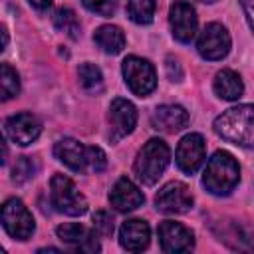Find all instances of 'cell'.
Instances as JSON below:
<instances>
[{
    "label": "cell",
    "mask_w": 254,
    "mask_h": 254,
    "mask_svg": "<svg viewBox=\"0 0 254 254\" xmlns=\"http://www.w3.org/2000/svg\"><path fill=\"white\" fill-rule=\"evenodd\" d=\"M34 173H36L34 161H32L30 157H20V159L16 161L14 169H12V181H14L16 185H22V183H26L28 179H32Z\"/></svg>",
    "instance_id": "cell-25"
},
{
    "label": "cell",
    "mask_w": 254,
    "mask_h": 254,
    "mask_svg": "<svg viewBox=\"0 0 254 254\" xmlns=\"http://www.w3.org/2000/svg\"><path fill=\"white\" fill-rule=\"evenodd\" d=\"M190 117L189 111L181 105H159L153 111L151 123L157 131H165V133H177L181 129H185L189 125Z\"/></svg>",
    "instance_id": "cell-18"
},
{
    "label": "cell",
    "mask_w": 254,
    "mask_h": 254,
    "mask_svg": "<svg viewBox=\"0 0 254 254\" xmlns=\"http://www.w3.org/2000/svg\"><path fill=\"white\" fill-rule=\"evenodd\" d=\"M81 4L89 10L95 12L99 16H113L117 10V0H81Z\"/></svg>",
    "instance_id": "cell-26"
},
{
    "label": "cell",
    "mask_w": 254,
    "mask_h": 254,
    "mask_svg": "<svg viewBox=\"0 0 254 254\" xmlns=\"http://www.w3.org/2000/svg\"><path fill=\"white\" fill-rule=\"evenodd\" d=\"M167 71H169V77L173 79V81H177V75H175V71L183 77V71H181V65H179V62L177 60H173V58H167Z\"/></svg>",
    "instance_id": "cell-29"
},
{
    "label": "cell",
    "mask_w": 254,
    "mask_h": 254,
    "mask_svg": "<svg viewBox=\"0 0 254 254\" xmlns=\"http://www.w3.org/2000/svg\"><path fill=\"white\" fill-rule=\"evenodd\" d=\"M159 242L163 252H190L194 248V234L190 228H187L181 222L175 220H163L159 224Z\"/></svg>",
    "instance_id": "cell-12"
},
{
    "label": "cell",
    "mask_w": 254,
    "mask_h": 254,
    "mask_svg": "<svg viewBox=\"0 0 254 254\" xmlns=\"http://www.w3.org/2000/svg\"><path fill=\"white\" fill-rule=\"evenodd\" d=\"M50 200L58 212L67 216H81L87 212L85 196L77 190L75 183L69 177L60 173H56L50 181Z\"/></svg>",
    "instance_id": "cell-5"
},
{
    "label": "cell",
    "mask_w": 254,
    "mask_h": 254,
    "mask_svg": "<svg viewBox=\"0 0 254 254\" xmlns=\"http://www.w3.org/2000/svg\"><path fill=\"white\" fill-rule=\"evenodd\" d=\"M54 155L75 173H101L107 167V157L99 147L83 145L71 137H64L54 145Z\"/></svg>",
    "instance_id": "cell-2"
},
{
    "label": "cell",
    "mask_w": 254,
    "mask_h": 254,
    "mask_svg": "<svg viewBox=\"0 0 254 254\" xmlns=\"http://www.w3.org/2000/svg\"><path fill=\"white\" fill-rule=\"evenodd\" d=\"M36 10H46L52 6V0H28Z\"/></svg>",
    "instance_id": "cell-30"
},
{
    "label": "cell",
    "mask_w": 254,
    "mask_h": 254,
    "mask_svg": "<svg viewBox=\"0 0 254 254\" xmlns=\"http://www.w3.org/2000/svg\"><path fill=\"white\" fill-rule=\"evenodd\" d=\"M155 0H129L127 14L135 24H151L155 16Z\"/></svg>",
    "instance_id": "cell-22"
},
{
    "label": "cell",
    "mask_w": 254,
    "mask_h": 254,
    "mask_svg": "<svg viewBox=\"0 0 254 254\" xmlns=\"http://www.w3.org/2000/svg\"><path fill=\"white\" fill-rule=\"evenodd\" d=\"M109 125H111V131H109L111 143H117L123 137H127L129 133H133V129L137 125L135 105L123 97L113 99L109 105Z\"/></svg>",
    "instance_id": "cell-11"
},
{
    "label": "cell",
    "mask_w": 254,
    "mask_h": 254,
    "mask_svg": "<svg viewBox=\"0 0 254 254\" xmlns=\"http://www.w3.org/2000/svg\"><path fill=\"white\" fill-rule=\"evenodd\" d=\"M4 129H6V135H8L14 143L26 147V145L34 143V141L40 137V133H42V123H40L38 117L32 115V113H16V115H12V117L6 119Z\"/></svg>",
    "instance_id": "cell-15"
},
{
    "label": "cell",
    "mask_w": 254,
    "mask_h": 254,
    "mask_svg": "<svg viewBox=\"0 0 254 254\" xmlns=\"http://www.w3.org/2000/svg\"><path fill=\"white\" fill-rule=\"evenodd\" d=\"M56 234L58 238L67 244L69 248L77 250V252H99V242H97V236L95 232H91L87 226L79 224V222H65V224H60L56 228Z\"/></svg>",
    "instance_id": "cell-14"
},
{
    "label": "cell",
    "mask_w": 254,
    "mask_h": 254,
    "mask_svg": "<svg viewBox=\"0 0 254 254\" xmlns=\"http://www.w3.org/2000/svg\"><path fill=\"white\" fill-rule=\"evenodd\" d=\"M2 226L16 240H28L36 230L32 212L20 198H8L2 204Z\"/></svg>",
    "instance_id": "cell-7"
},
{
    "label": "cell",
    "mask_w": 254,
    "mask_h": 254,
    "mask_svg": "<svg viewBox=\"0 0 254 254\" xmlns=\"http://www.w3.org/2000/svg\"><path fill=\"white\" fill-rule=\"evenodd\" d=\"M77 75H79V83L83 85V89L87 91H101L103 87V75H101V69L89 62L81 64L79 69H77Z\"/></svg>",
    "instance_id": "cell-23"
},
{
    "label": "cell",
    "mask_w": 254,
    "mask_h": 254,
    "mask_svg": "<svg viewBox=\"0 0 254 254\" xmlns=\"http://www.w3.org/2000/svg\"><path fill=\"white\" fill-rule=\"evenodd\" d=\"M240 181V167L228 151H216L202 173V185L210 194L226 196Z\"/></svg>",
    "instance_id": "cell-3"
},
{
    "label": "cell",
    "mask_w": 254,
    "mask_h": 254,
    "mask_svg": "<svg viewBox=\"0 0 254 254\" xmlns=\"http://www.w3.org/2000/svg\"><path fill=\"white\" fill-rule=\"evenodd\" d=\"M242 8H244V14H246V20L250 24V28L254 30V0H240Z\"/></svg>",
    "instance_id": "cell-28"
},
{
    "label": "cell",
    "mask_w": 254,
    "mask_h": 254,
    "mask_svg": "<svg viewBox=\"0 0 254 254\" xmlns=\"http://www.w3.org/2000/svg\"><path fill=\"white\" fill-rule=\"evenodd\" d=\"M93 42L105 52V54H119L125 48V34L119 26L105 24L99 26L93 34Z\"/></svg>",
    "instance_id": "cell-20"
},
{
    "label": "cell",
    "mask_w": 254,
    "mask_h": 254,
    "mask_svg": "<svg viewBox=\"0 0 254 254\" xmlns=\"http://www.w3.org/2000/svg\"><path fill=\"white\" fill-rule=\"evenodd\" d=\"M202 2H208V4H212V2H216V0H202Z\"/></svg>",
    "instance_id": "cell-31"
},
{
    "label": "cell",
    "mask_w": 254,
    "mask_h": 254,
    "mask_svg": "<svg viewBox=\"0 0 254 254\" xmlns=\"http://www.w3.org/2000/svg\"><path fill=\"white\" fill-rule=\"evenodd\" d=\"M123 77H125V83L127 87L139 95V97H147L155 87H157V73H155V67L143 60V58H137V56H129L123 60Z\"/></svg>",
    "instance_id": "cell-6"
},
{
    "label": "cell",
    "mask_w": 254,
    "mask_h": 254,
    "mask_svg": "<svg viewBox=\"0 0 254 254\" xmlns=\"http://www.w3.org/2000/svg\"><path fill=\"white\" fill-rule=\"evenodd\" d=\"M109 202L119 212H131L145 202V194L131 179L121 177L109 192Z\"/></svg>",
    "instance_id": "cell-16"
},
{
    "label": "cell",
    "mask_w": 254,
    "mask_h": 254,
    "mask_svg": "<svg viewBox=\"0 0 254 254\" xmlns=\"http://www.w3.org/2000/svg\"><path fill=\"white\" fill-rule=\"evenodd\" d=\"M54 26L67 34L71 40H77L79 38V20L75 16V12L71 8H60L56 14H54Z\"/></svg>",
    "instance_id": "cell-21"
},
{
    "label": "cell",
    "mask_w": 254,
    "mask_h": 254,
    "mask_svg": "<svg viewBox=\"0 0 254 254\" xmlns=\"http://www.w3.org/2000/svg\"><path fill=\"white\" fill-rule=\"evenodd\" d=\"M151 228L141 218H129L119 228V242L129 252H141L149 246Z\"/></svg>",
    "instance_id": "cell-17"
},
{
    "label": "cell",
    "mask_w": 254,
    "mask_h": 254,
    "mask_svg": "<svg viewBox=\"0 0 254 254\" xmlns=\"http://www.w3.org/2000/svg\"><path fill=\"white\" fill-rule=\"evenodd\" d=\"M206 159V145L202 135L198 133H189L179 141L177 153H175V161L179 165V169L187 175H192L200 169V165Z\"/></svg>",
    "instance_id": "cell-10"
},
{
    "label": "cell",
    "mask_w": 254,
    "mask_h": 254,
    "mask_svg": "<svg viewBox=\"0 0 254 254\" xmlns=\"http://www.w3.org/2000/svg\"><path fill=\"white\" fill-rule=\"evenodd\" d=\"M244 91V85H242V79L236 71L232 69H220L216 75H214V93L220 97V99H226V101H234L242 95Z\"/></svg>",
    "instance_id": "cell-19"
},
{
    "label": "cell",
    "mask_w": 254,
    "mask_h": 254,
    "mask_svg": "<svg viewBox=\"0 0 254 254\" xmlns=\"http://www.w3.org/2000/svg\"><path fill=\"white\" fill-rule=\"evenodd\" d=\"M212 129L228 143L254 149V105H236L222 111L214 119Z\"/></svg>",
    "instance_id": "cell-1"
},
{
    "label": "cell",
    "mask_w": 254,
    "mask_h": 254,
    "mask_svg": "<svg viewBox=\"0 0 254 254\" xmlns=\"http://www.w3.org/2000/svg\"><path fill=\"white\" fill-rule=\"evenodd\" d=\"M0 89H2V99L8 101L20 91V77L16 69L10 67V64H2V77H0Z\"/></svg>",
    "instance_id": "cell-24"
},
{
    "label": "cell",
    "mask_w": 254,
    "mask_h": 254,
    "mask_svg": "<svg viewBox=\"0 0 254 254\" xmlns=\"http://www.w3.org/2000/svg\"><path fill=\"white\" fill-rule=\"evenodd\" d=\"M169 161H171L169 145L163 139H149L143 145V149L137 153V159L133 163V173L139 179V183L151 187L165 173Z\"/></svg>",
    "instance_id": "cell-4"
},
{
    "label": "cell",
    "mask_w": 254,
    "mask_h": 254,
    "mask_svg": "<svg viewBox=\"0 0 254 254\" xmlns=\"http://www.w3.org/2000/svg\"><path fill=\"white\" fill-rule=\"evenodd\" d=\"M93 226L101 236H111V232H113V216L107 210H97L93 214Z\"/></svg>",
    "instance_id": "cell-27"
},
{
    "label": "cell",
    "mask_w": 254,
    "mask_h": 254,
    "mask_svg": "<svg viewBox=\"0 0 254 254\" xmlns=\"http://www.w3.org/2000/svg\"><path fill=\"white\" fill-rule=\"evenodd\" d=\"M169 22H171V30H173L175 40H179L183 44H189L194 38L198 18H196V12L190 4L175 2L169 10Z\"/></svg>",
    "instance_id": "cell-13"
},
{
    "label": "cell",
    "mask_w": 254,
    "mask_h": 254,
    "mask_svg": "<svg viewBox=\"0 0 254 254\" xmlns=\"http://www.w3.org/2000/svg\"><path fill=\"white\" fill-rule=\"evenodd\" d=\"M230 46H232L230 34H228V30H226L222 24H218V22L206 24L204 30H202L200 36H198V42H196L198 54H200L204 60H210V62H216V60L226 58L228 52H230Z\"/></svg>",
    "instance_id": "cell-8"
},
{
    "label": "cell",
    "mask_w": 254,
    "mask_h": 254,
    "mask_svg": "<svg viewBox=\"0 0 254 254\" xmlns=\"http://www.w3.org/2000/svg\"><path fill=\"white\" fill-rule=\"evenodd\" d=\"M192 192L189 187L181 181H171L167 183L155 196V206L157 210L165 214H183L192 208Z\"/></svg>",
    "instance_id": "cell-9"
}]
</instances>
